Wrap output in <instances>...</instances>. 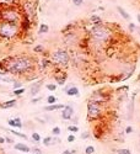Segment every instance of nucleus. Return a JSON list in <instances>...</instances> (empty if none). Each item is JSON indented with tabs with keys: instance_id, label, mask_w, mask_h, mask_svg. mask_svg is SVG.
Wrapping results in <instances>:
<instances>
[{
	"instance_id": "1",
	"label": "nucleus",
	"mask_w": 140,
	"mask_h": 154,
	"mask_svg": "<svg viewBox=\"0 0 140 154\" xmlns=\"http://www.w3.org/2000/svg\"><path fill=\"white\" fill-rule=\"evenodd\" d=\"M0 69L11 75H32L36 69V60L27 54L10 56L0 62Z\"/></svg>"
},
{
	"instance_id": "2",
	"label": "nucleus",
	"mask_w": 140,
	"mask_h": 154,
	"mask_svg": "<svg viewBox=\"0 0 140 154\" xmlns=\"http://www.w3.org/2000/svg\"><path fill=\"white\" fill-rule=\"evenodd\" d=\"M114 32L109 26L104 25V24H100V25H92L89 30V37L92 42L100 43V45H104L108 43L113 39Z\"/></svg>"
},
{
	"instance_id": "3",
	"label": "nucleus",
	"mask_w": 140,
	"mask_h": 154,
	"mask_svg": "<svg viewBox=\"0 0 140 154\" xmlns=\"http://www.w3.org/2000/svg\"><path fill=\"white\" fill-rule=\"evenodd\" d=\"M21 33V27L19 24L7 22V21L0 20V38L9 41L19 37Z\"/></svg>"
},
{
	"instance_id": "4",
	"label": "nucleus",
	"mask_w": 140,
	"mask_h": 154,
	"mask_svg": "<svg viewBox=\"0 0 140 154\" xmlns=\"http://www.w3.org/2000/svg\"><path fill=\"white\" fill-rule=\"evenodd\" d=\"M22 12L19 10V7L15 6H5L0 7V20L7 21V22H15V24H21L22 21Z\"/></svg>"
},
{
	"instance_id": "5",
	"label": "nucleus",
	"mask_w": 140,
	"mask_h": 154,
	"mask_svg": "<svg viewBox=\"0 0 140 154\" xmlns=\"http://www.w3.org/2000/svg\"><path fill=\"white\" fill-rule=\"evenodd\" d=\"M50 62L55 68L64 69L70 64V54L64 48H58L50 54Z\"/></svg>"
},
{
	"instance_id": "6",
	"label": "nucleus",
	"mask_w": 140,
	"mask_h": 154,
	"mask_svg": "<svg viewBox=\"0 0 140 154\" xmlns=\"http://www.w3.org/2000/svg\"><path fill=\"white\" fill-rule=\"evenodd\" d=\"M104 115V104H100L96 101H90L87 102V117L91 121L101 120Z\"/></svg>"
},
{
	"instance_id": "7",
	"label": "nucleus",
	"mask_w": 140,
	"mask_h": 154,
	"mask_svg": "<svg viewBox=\"0 0 140 154\" xmlns=\"http://www.w3.org/2000/svg\"><path fill=\"white\" fill-rule=\"evenodd\" d=\"M108 100H109V94L103 89L94 91L90 96V101H96V102H100V104H106Z\"/></svg>"
},
{
	"instance_id": "8",
	"label": "nucleus",
	"mask_w": 140,
	"mask_h": 154,
	"mask_svg": "<svg viewBox=\"0 0 140 154\" xmlns=\"http://www.w3.org/2000/svg\"><path fill=\"white\" fill-rule=\"evenodd\" d=\"M74 115H75L74 107L71 106V105H65L64 109L62 110V118L63 120H65V121L71 120V118L74 117Z\"/></svg>"
},
{
	"instance_id": "9",
	"label": "nucleus",
	"mask_w": 140,
	"mask_h": 154,
	"mask_svg": "<svg viewBox=\"0 0 140 154\" xmlns=\"http://www.w3.org/2000/svg\"><path fill=\"white\" fill-rule=\"evenodd\" d=\"M15 80H16V78H15V77L9 75V74H6V73H4V74L0 73V86L12 85Z\"/></svg>"
},
{
	"instance_id": "10",
	"label": "nucleus",
	"mask_w": 140,
	"mask_h": 154,
	"mask_svg": "<svg viewBox=\"0 0 140 154\" xmlns=\"http://www.w3.org/2000/svg\"><path fill=\"white\" fill-rule=\"evenodd\" d=\"M42 83L43 80H38V81H34L31 84V86H30V95L31 96H36L39 91H41V88H42Z\"/></svg>"
},
{
	"instance_id": "11",
	"label": "nucleus",
	"mask_w": 140,
	"mask_h": 154,
	"mask_svg": "<svg viewBox=\"0 0 140 154\" xmlns=\"http://www.w3.org/2000/svg\"><path fill=\"white\" fill-rule=\"evenodd\" d=\"M64 91L68 96H79L80 95V91H79V89L74 84H68L64 88Z\"/></svg>"
},
{
	"instance_id": "12",
	"label": "nucleus",
	"mask_w": 140,
	"mask_h": 154,
	"mask_svg": "<svg viewBox=\"0 0 140 154\" xmlns=\"http://www.w3.org/2000/svg\"><path fill=\"white\" fill-rule=\"evenodd\" d=\"M7 125L12 127V128H22L24 125H22V121H21V118L16 117V118H11V120L7 121Z\"/></svg>"
},
{
	"instance_id": "13",
	"label": "nucleus",
	"mask_w": 140,
	"mask_h": 154,
	"mask_svg": "<svg viewBox=\"0 0 140 154\" xmlns=\"http://www.w3.org/2000/svg\"><path fill=\"white\" fill-rule=\"evenodd\" d=\"M14 147H15L16 151L22 152V153H30L31 152V148H30L27 144H25V143H15Z\"/></svg>"
},
{
	"instance_id": "14",
	"label": "nucleus",
	"mask_w": 140,
	"mask_h": 154,
	"mask_svg": "<svg viewBox=\"0 0 140 154\" xmlns=\"http://www.w3.org/2000/svg\"><path fill=\"white\" fill-rule=\"evenodd\" d=\"M65 105L64 104H53V105H47V106L43 109L44 111H57V110H63Z\"/></svg>"
},
{
	"instance_id": "15",
	"label": "nucleus",
	"mask_w": 140,
	"mask_h": 154,
	"mask_svg": "<svg viewBox=\"0 0 140 154\" xmlns=\"http://www.w3.org/2000/svg\"><path fill=\"white\" fill-rule=\"evenodd\" d=\"M19 0H0V7H5V6H15L17 5Z\"/></svg>"
},
{
	"instance_id": "16",
	"label": "nucleus",
	"mask_w": 140,
	"mask_h": 154,
	"mask_svg": "<svg viewBox=\"0 0 140 154\" xmlns=\"http://www.w3.org/2000/svg\"><path fill=\"white\" fill-rule=\"evenodd\" d=\"M16 105V100H9V101H4V102L0 105L1 109H11Z\"/></svg>"
},
{
	"instance_id": "17",
	"label": "nucleus",
	"mask_w": 140,
	"mask_h": 154,
	"mask_svg": "<svg viewBox=\"0 0 140 154\" xmlns=\"http://www.w3.org/2000/svg\"><path fill=\"white\" fill-rule=\"evenodd\" d=\"M117 11L119 12V14H120V16L123 17L124 20H130V15H129L128 12H127V11H125V10H124V9L122 7V6H117Z\"/></svg>"
},
{
	"instance_id": "18",
	"label": "nucleus",
	"mask_w": 140,
	"mask_h": 154,
	"mask_svg": "<svg viewBox=\"0 0 140 154\" xmlns=\"http://www.w3.org/2000/svg\"><path fill=\"white\" fill-rule=\"evenodd\" d=\"M90 22L92 25H100V24H103V21L98 15H92L90 17Z\"/></svg>"
},
{
	"instance_id": "19",
	"label": "nucleus",
	"mask_w": 140,
	"mask_h": 154,
	"mask_svg": "<svg viewBox=\"0 0 140 154\" xmlns=\"http://www.w3.org/2000/svg\"><path fill=\"white\" fill-rule=\"evenodd\" d=\"M48 31H49V26L47 24H42L39 26V30H38V35H43V33H48Z\"/></svg>"
},
{
	"instance_id": "20",
	"label": "nucleus",
	"mask_w": 140,
	"mask_h": 154,
	"mask_svg": "<svg viewBox=\"0 0 140 154\" xmlns=\"http://www.w3.org/2000/svg\"><path fill=\"white\" fill-rule=\"evenodd\" d=\"M10 132L14 136H16V137H20V138H22V139H25V140H27L28 139V137H27V134H25V133H21V132H17V131H15V130H10Z\"/></svg>"
},
{
	"instance_id": "21",
	"label": "nucleus",
	"mask_w": 140,
	"mask_h": 154,
	"mask_svg": "<svg viewBox=\"0 0 140 154\" xmlns=\"http://www.w3.org/2000/svg\"><path fill=\"white\" fill-rule=\"evenodd\" d=\"M62 140H60L59 136H53L52 137V142H50V146H57V144H60Z\"/></svg>"
},
{
	"instance_id": "22",
	"label": "nucleus",
	"mask_w": 140,
	"mask_h": 154,
	"mask_svg": "<svg viewBox=\"0 0 140 154\" xmlns=\"http://www.w3.org/2000/svg\"><path fill=\"white\" fill-rule=\"evenodd\" d=\"M31 138H32V140L33 142H36V143H39L42 140V138H41V136H39V133H37V132H33L32 133V136H31Z\"/></svg>"
},
{
	"instance_id": "23",
	"label": "nucleus",
	"mask_w": 140,
	"mask_h": 154,
	"mask_svg": "<svg viewBox=\"0 0 140 154\" xmlns=\"http://www.w3.org/2000/svg\"><path fill=\"white\" fill-rule=\"evenodd\" d=\"M50 142H52V137H50V136H47V137H44V138L42 139L43 146H46V147H49L50 146Z\"/></svg>"
},
{
	"instance_id": "24",
	"label": "nucleus",
	"mask_w": 140,
	"mask_h": 154,
	"mask_svg": "<svg viewBox=\"0 0 140 154\" xmlns=\"http://www.w3.org/2000/svg\"><path fill=\"white\" fill-rule=\"evenodd\" d=\"M47 104L48 105H53V104H57V98L54 95H49L47 98Z\"/></svg>"
},
{
	"instance_id": "25",
	"label": "nucleus",
	"mask_w": 140,
	"mask_h": 154,
	"mask_svg": "<svg viewBox=\"0 0 140 154\" xmlns=\"http://www.w3.org/2000/svg\"><path fill=\"white\" fill-rule=\"evenodd\" d=\"M33 51H34V53H43V52H44V46H42V45L34 46Z\"/></svg>"
},
{
	"instance_id": "26",
	"label": "nucleus",
	"mask_w": 140,
	"mask_h": 154,
	"mask_svg": "<svg viewBox=\"0 0 140 154\" xmlns=\"http://www.w3.org/2000/svg\"><path fill=\"white\" fill-rule=\"evenodd\" d=\"M95 152H96V149L94 146H87L85 148V154H95Z\"/></svg>"
},
{
	"instance_id": "27",
	"label": "nucleus",
	"mask_w": 140,
	"mask_h": 154,
	"mask_svg": "<svg viewBox=\"0 0 140 154\" xmlns=\"http://www.w3.org/2000/svg\"><path fill=\"white\" fill-rule=\"evenodd\" d=\"M46 88H47V90H49V91H55L57 88H58V85L54 84V83H49V84L46 85Z\"/></svg>"
},
{
	"instance_id": "28",
	"label": "nucleus",
	"mask_w": 140,
	"mask_h": 154,
	"mask_svg": "<svg viewBox=\"0 0 140 154\" xmlns=\"http://www.w3.org/2000/svg\"><path fill=\"white\" fill-rule=\"evenodd\" d=\"M22 85H24V83L16 79V80L14 81V84H12V88H14V90H15V89H20V88H22Z\"/></svg>"
},
{
	"instance_id": "29",
	"label": "nucleus",
	"mask_w": 140,
	"mask_h": 154,
	"mask_svg": "<svg viewBox=\"0 0 140 154\" xmlns=\"http://www.w3.org/2000/svg\"><path fill=\"white\" fill-rule=\"evenodd\" d=\"M68 131L73 132V133H76V132H79V127L76 125H70V126H68Z\"/></svg>"
},
{
	"instance_id": "30",
	"label": "nucleus",
	"mask_w": 140,
	"mask_h": 154,
	"mask_svg": "<svg viewBox=\"0 0 140 154\" xmlns=\"http://www.w3.org/2000/svg\"><path fill=\"white\" fill-rule=\"evenodd\" d=\"M25 92V88H20V89H15L14 90V95H17V96H21Z\"/></svg>"
},
{
	"instance_id": "31",
	"label": "nucleus",
	"mask_w": 140,
	"mask_h": 154,
	"mask_svg": "<svg viewBox=\"0 0 140 154\" xmlns=\"http://www.w3.org/2000/svg\"><path fill=\"white\" fill-rule=\"evenodd\" d=\"M117 154H132V152L127 148H122V149H118L117 151Z\"/></svg>"
},
{
	"instance_id": "32",
	"label": "nucleus",
	"mask_w": 140,
	"mask_h": 154,
	"mask_svg": "<svg viewBox=\"0 0 140 154\" xmlns=\"http://www.w3.org/2000/svg\"><path fill=\"white\" fill-rule=\"evenodd\" d=\"M60 132H62V130H60L58 126L53 127V130H52V133H53L54 136H59V134H60Z\"/></svg>"
},
{
	"instance_id": "33",
	"label": "nucleus",
	"mask_w": 140,
	"mask_h": 154,
	"mask_svg": "<svg viewBox=\"0 0 140 154\" xmlns=\"http://www.w3.org/2000/svg\"><path fill=\"white\" fill-rule=\"evenodd\" d=\"M31 153H34V154H43V153H42V149H39V148H37V147L31 148Z\"/></svg>"
},
{
	"instance_id": "34",
	"label": "nucleus",
	"mask_w": 140,
	"mask_h": 154,
	"mask_svg": "<svg viewBox=\"0 0 140 154\" xmlns=\"http://www.w3.org/2000/svg\"><path fill=\"white\" fill-rule=\"evenodd\" d=\"M90 137H91L90 132H82V134L80 136V138H81V139H87V138H90Z\"/></svg>"
},
{
	"instance_id": "35",
	"label": "nucleus",
	"mask_w": 140,
	"mask_h": 154,
	"mask_svg": "<svg viewBox=\"0 0 140 154\" xmlns=\"http://www.w3.org/2000/svg\"><path fill=\"white\" fill-rule=\"evenodd\" d=\"M71 1L74 3V5L75 6H80V5L84 4V0H71Z\"/></svg>"
},
{
	"instance_id": "36",
	"label": "nucleus",
	"mask_w": 140,
	"mask_h": 154,
	"mask_svg": "<svg viewBox=\"0 0 140 154\" xmlns=\"http://www.w3.org/2000/svg\"><path fill=\"white\" fill-rule=\"evenodd\" d=\"M67 140H68L69 143H73L74 140H75V136H74V134H69L68 138H67Z\"/></svg>"
},
{
	"instance_id": "37",
	"label": "nucleus",
	"mask_w": 140,
	"mask_h": 154,
	"mask_svg": "<svg viewBox=\"0 0 140 154\" xmlns=\"http://www.w3.org/2000/svg\"><path fill=\"white\" fill-rule=\"evenodd\" d=\"M132 132H133V127H132V126H128V127L125 128V133H127V134H130Z\"/></svg>"
},
{
	"instance_id": "38",
	"label": "nucleus",
	"mask_w": 140,
	"mask_h": 154,
	"mask_svg": "<svg viewBox=\"0 0 140 154\" xmlns=\"http://www.w3.org/2000/svg\"><path fill=\"white\" fill-rule=\"evenodd\" d=\"M75 151H70V149H65V151L62 152V154H74Z\"/></svg>"
},
{
	"instance_id": "39",
	"label": "nucleus",
	"mask_w": 140,
	"mask_h": 154,
	"mask_svg": "<svg viewBox=\"0 0 140 154\" xmlns=\"http://www.w3.org/2000/svg\"><path fill=\"white\" fill-rule=\"evenodd\" d=\"M39 100H41V98H33L31 100V104H37V102H39Z\"/></svg>"
},
{
	"instance_id": "40",
	"label": "nucleus",
	"mask_w": 140,
	"mask_h": 154,
	"mask_svg": "<svg viewBox=\"0 0 140 154\" xmlns=\"http://www.w3.org/2000/svg\"><path fill=\"white\" fill-rule=\"evenodd\" d=\"M135 28H137V27H135V25H134L133 22H130V24H129V30H130V31H135Z\"/></svg>"
},
{
	"instance_id": "41",
	"label": "nucleus",
	"mask_w": 140,
	"mask_h": 154,
	"mask_svg": "<svg viewBox=\"0 0 140 154\" xmlns=\"http://www.w3.org/2000/svg\"><path fill=\"white\" fill-rule=\"evenodd\" d=\"M5 143V137H0V144H4Z\"/></svg>"
},
{
	"instance_id": "42",
	"label": "nucleus",
	"mask_w": 140,
	"mask_h": 154,
	"mask_svg": "<svg viewBox=\"0 0 140 154\" xmlns=\"http://www.w3.org/2000/svg\"><path fill=\"white\" fill-rule=\"evenodd\" d=\"M137 19H138V21H139V22H140V14L137 16Z\"/></svg>"
},
{
	"instance_id": "43",
	"label": "nucleus",
	"mask_w": 140,
	"mask_h": 154,
	"mask_svg": "<svg viewBox=\"0 0 140 154\" xmlns=\"http://www.w3.org/2000/svg\"><path fill=\"white\" fill-rule=\"evenodd\" d=\"M138 79H140V75H139V78H138Z\"/></svg>"
},
{
	"instance_id": "44",
	"label": "nucleus",
	"mask_w": 140,
	"mask_h": 154,
	"mask_svg": "<svg viewBox=\"0 0 140 154\" xmlns=\"http://www.w3.org/2000/svg\"><path fill=\"white\" fill-rule=\"evenodd\" d=\"M31 154H34V153H31Z\"/></svg>"
},
{
	"instance_id": "45",
	"label": "nucleus",
	"mask_w": 140,
	"mask_h": 154,
	"mask_svg": "<svg viewBox=\"0 0 140 154\" xmlns=\"http://www.w3.org/2000/svg\"><path fill=\"white\" fill-rule=\"evenodd\" d=\"M139 32H140V30H139Z\"/></svg>"
}]
</instances>
